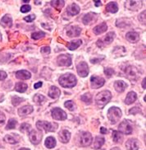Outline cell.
<instances>
[{
  "mask_svg": "<svg viewBox=\"0 0 146 150\" xmlns=\"http://www.w3.org/2000/svg\"><path fill=\"white\" fill-rule=\"evenodd\" d=\"M58 82H59V84L63 88H71L76 85L77 80H76L75 75L70 74V73H66L59 78Z\"/></svg>",
  "mask_w": 146,
  "mask_h": 150,
  "instance_id": "cell-1",
  "label": "cell"
},
{
  "mask_svg": "<svg viewBox=\"0 0 146 150\" xmlns=\"http://www.w3.org/2000/svg\"><path fill=\"white\" fill-rule=\"evenodd\" d=\"M111 98H112V93L109 91H103L96 96L95 102L98 106L103 107L110 102Z\"/></svg>",
  "mask_w": 146,
  "mask_h": 150,
  "instance_id": "cell-2",
  "label": "cell"
},
{
  "mask_svg": "<svg viewBox=\"0 0 146 150\" xmlns=\"http://www.w3.org/2000/svg\"><path fill=\"white\" fill-rule=\"evenodd\" d=\"M108 118L112 125H115L122 117V110L118 107H111L108 111Z\"/></svg>",
  "mask_w": 146,
  "mask_h": 150,
  "instance_id": "cell-3",
  "label": "cell"
},
{
  "mask_svg": "<svg viewBox=\"0 0 146 150\" xmlns=\"http://www.w3.org/2000/svg\"><path fill=\"white\" fill-rule=\"evenodd\" d=\"M36 127L39 130L44 129L47 132H54L58 129V125L56 123H50L48 121H38L36 123Z\"/></svg>",
  "mask_w": 146,
  "mask_h": 150,
  "instance_id": "cell-4",
  "label": "cell"
},
{
  "mask_svg": "<svg viewBox=\"0 0 146 150\" xmlns=\"http://www.w3.org/2000/svg\"><path fill=\"white\" fill-rule=\"evenodd\" d=\"M93 140V138L91 134L89 132H81L79 134L78 137V143H79V145L81 147H87V146L90 145V144L92 143Z\"/></svg>",
  "mask_w": 146,
  "mask_h": 150,
  "instance_id": "cell-5",
  "label": "cell"
},
{
  "mask_svg": "<svg viewBox=\"0 0 146 150\" xmlns=\"http://www.w3.org/2000/svg\"><path fill=\"white\" fill-rule=\"evenodd\" d=\"M118 130H119V132L123 133L125 134H131L132 133V126H131V122H130L129 120H123V121L119 125V126H118Z\"/></svg>",
  "mask_w": 146,
  "mask_h": 150,
  "instance_id": "cell-6",
  "label": "cell"
},
{
  "mask_svg": "<svg viewBox=\"0 0 146 150\" xmlns=\"http://www.w3.org/2000/svg\"><path fill=\"white\" fill-rule=\"evenodd\" d=\"M57 63L59 66H66L69 67L71 65V58L68 54H61L57 59Z\"/></svg>",
  "mask_w": 146,
  "mask_h": 150,
  "instance_id": "cell-7",
  "label": "cell"
},
{
  "mask_svg": "<svg viewBox=\"0 0 146 150\" xmlns=\"http://www.w3.org/2000/svg\"><path fill=\"white\" fill-rule=\"evenodd\" d=\"M29 139L30 141L34 144H39L42 139V134L40 131L31 129V132L29 133Z\"/></svg>",
  "mask_w": 146,
  "mask_h": 150,
  "instance_id": "cell-8",
  "label": "cell"
},
{
  "mask_svg": "<svg viewBox=\"0 0 146 150\" xmlns=\"http://www.w3.org/2000/svg\"><path fill=\"white\" fill-rule=\"evenodd\" d=\"M52 117L57 120H64L66 119V114L60 108H53L52 110Z\"/></svg>",
  "mask_w": 146,
  "mask_h": 150,
  "instance_id": "cell-9",
  "label": "cell"
},
{
  "mask_svg": "<svg viewBox=\"0 0 146 150\" xmlns=\"http://www.w3.org/2000/svg\"><path fill=\"white\" fill-rule=\"evenodd\" d=\"M77 73L81 78H85L89 74V67L85 62H80L76 67Z\"/></svg>",
  "mask_w": 146,
  "mask_h": 150,
  "instance_id": "cell-10",
  "label": "cell"
},
{
  "mask_svg": "<svg viewBox=\"0 0 146 150\" xmlns=\"http://www.w3.org/2000/svg\"><path fill=\"white\" fill-rule=\"evenodd\" d=\"M91 82V87L92 88H99L103 86L105 83V79L101 77H97V76H92L90 79Z\"/></svg>",
  "mask_w": 146,
  "mask_h": 150,
  "instance_id": "cell-11",
  "label": "cell"
},
{
  "mask_svg": "<svg viewBox=\"0 0 146 150\" xmlns=\"http://www.w3.org/2000/svg\"><path fill=\"white\" fill-rule=\"evenodd\" d=\"M125 74L126 75L127 79H137L138 70L136 67L128 66L125 69Z\"/></svg>",
  "mask_w": 146,
  "mask_h": 150,
  "instance_id": "cell-12",
  "label": "cell"
},
{
  "mask_svg": "<svg viewBox=\"0 0 146 150\" xmlns=\"http://www.w3.org/2000/svg\"><path fill=\"white\" fill-rule=\"evenodd\" d=\"M142 2L141 1H126V8H128L129 10H131V11H136L138 9H140L141 8L142 6Z\"/></svg>",
  "mask_w": 146,
  "mask_h": 150,
  "instance_id": "cell-13",
  "label": "cell"
},
{
  "mask_svg": "<svg viewBox=\"0 0 146 150\" xmlns=\"http://www.w3.org/2000/svg\"><path fill=\"white\" fill-rule=\"evenodd\" d=\"M81 28L76 26H70L66 29V35L69 37H75L80 34Z\"/></svg>",
  "mask_w": 146,
  "mask_h": 150,
  "instance_id": "cell-14",
  "label": "cell"
},
{
  "mask_svg": "<svg viewBox=\"0 0 146 150\" xmlns=\"http://www.w3.org/2000/svg\"><path fill=\"white\" fill-rule=\"evenodd\" d=\"M70 138H71V134L66 129H62L58 134V139L63 144H66L69 141Z\"/></svg>",
  "mask_w": 146,
  "mask_h": 150,
  "instance_id": "cell-15",
  "label": "cell"
},
{
  "mask_svg": "<svg viewBox=\"0 0 146 150\" xmlns=\"http://www.w3.org/2000/svg\"><path fill=\"white\" fill-rule=\"evenodd\" d=\"M96 18H97V14L94 13H87L83 17L82 22L85 25H89L90 23H93L94 22H95Z\"/></svg>",
  "mask_w": 146,
  "mask_h": 150,
  "instance_id": "cell-16",
  "label": "cell"
},
{
  "mask_svg": "<svg viewBox=\"0 0 146 150\" xmlns=\"http://www.w3.org/2000/svg\"><path fill=\"white\" fill-rule=\"evenodd\" d=\"M126 147L128 150L139 149V142L136 139H130L126 143Z\"/></svg>",
  "mask_w": 146,
  "mask_h": 150,
  "instance_id": "cell-17",
  "label": "cell"
},
{
  "mask_svg": "<svg viewBox=\"0 0 146 150\" xmlns=\"http://www.w3.org/2000/svg\"><path fill=\"white\" fill-rule=\"evenodd\" d=\"M33 110H34V108L31 105L22 106V107H21L18 110V115H20V116H22V117H23V116H26V115L31 114V112L33 111Z\"/></svg>",
  "mask_w": 146,
  "mask_h": 150,
  "instance_id": "cell-18",
  "label": "cell"
},
{
  "mask_svg": "<svg viewBox=\"0 0 146 150\" xmlns=\"http://www.w3.org/2000/svg\"><path fill=\"white\" fill-rule=\"evenodd\" d=\"M66 12L71 16H75V15H77L80 13V7L75 4H71L67 7Z\"/></svg>",
  "mask_w": 146,
  "mask_h": 150,
  "instance_id": "cell-19",
  "label": "cell"
},
{
  "mask_svg": "<svg viewBox=\"0 0 146 150\" xmlns=\"http://www.w3.org/2000/svg\"><path fill=\"white\" fill-rule=\"evenodd\" d=\"M126 40L131 42V43H136L137 42L139 39H140V35L138 34L136 31H130L128 33H126Z\"/></svg>",
  "mask_w": 146,
  "mask_h": 150,
  "instance_id": "cell-20",
  "label": "cell"
},
{
  "mask_svg": "<svg viewBox=\"0 0 146 150\" xmlns=\"http://www.w3.org/2000/svg\"><path fill=\"white\" fill-rule=\"evenodd\" d=\"M0 24L3 27H12L13 26V18H11L10 15H5L4 17L0 21Z\"/></svg>",
  "mask_w": 146,
  "mask_h": 150,
  "instance_id": "cell-21",
  "label": "cell"
},
{
  "mask_svg": "<svg viewBox=\"0 0 146 150\" xmlns=\"http://www.w3.org/2000/svg\"><path fill=\"white\" fill-rule=\"evenodd\" d=\"M127 88V84L125 82L122 81V80H118V81H116L114 83V88L117 92L118 93H122L124 92L125 89Z\"/></svg>",
  "mask_w": 146,
  "mask_h": 150,
  "instance_id": "cell-22",
  "label": "cell"
},
{
  "mask_svg": "<svg viewBox=\"0 0 146 150\" xmlns=\"http://www.w3.org/2000/svg\"><path fill=\"white\" fill-rule=\"evenodd\" d=\"M16 77L17 79H19L27 80L31 79V74L30 72H28L27 70H20L16 73Z\"/></svg>",
  "mask_w": 146,
  "mask_h": 150,
  "instance_id": "cell-23",
  "label": "cell"
},
{
  "mask_svg": "<svg viewBox=\"0 0 146 150\" xmlns=\"http://www.w3.org/2000/svg\"><path fill=\"white\" fill-rule=\"evenodd\" d=\"M107 29H108L107 24L105 22H103L100 25H98V26H97V27H95L94 28L93 32L95 35H100V34L103 33L104 31H106Z\"/></svg>",
  "mask_w": 146,
  "mask_h": 150,
  "instance_id": "cell-24",
  "label": "cell"
},
{
  "mask_svg": "<svg viewBox=\"0 0 146 150\" xmlns=\"http://www.w3.org/2000/svg\"><path fill=\"white\" fill-rule=\"evenodd\" d=\"M136 98H137L136 93H135V92H130V93H128V94L126 95V99H125V103H126V105H131V104H132L133 102H136Z\"/></svg>",
  "mask_w": 146,
  "mask_h": 150,
  "instance_id": "cell-25",
  "label": "cell"
},
{
  "mask_svg": "<svg viewBox=\"0 0 146 150\" xmlns=\"http://www.w3.org/2000/svg\"><path fill=\"white\" fill-rule=\"evenodd\" d=\"M49 96L51 98H53V99L58 98L60 96V90L57 87H55V86L50 87L49 91Z\"/></svg>",
  "mask_w": 146,
  "mask_h": 150,
  "instance_id": "cell-26",
  "label": "cell"
},
{
  "mask_svg": "<svg viewBox=\"0 0 146 150\" xmlns=\"http://www.w3.org/2000/svg\"><path fill=\"white\" fill-rule=\"evenodd\" d=\"M106 11L111 13H116L118 11V6L115 2H111L106 6Z\"/></svg>",
  "mask_w": 146,
  "mask_h": 150,
  "instance_id": "cell-27",
  "label": "cell"
},
{
  "mask_svg": "<svg viewBox=\"0 0 146 150\" xmlns=\"http://www.w3.org/2000/svg\"><path fill=\"white\" fill-rule=\"evenodd\" d=\"M82 43L81 40H72L71 42H69L67 44V48L69 49L70 50H76L80 46V45Z\"/></svg>",
  "mask_w": 146,
  "mask_h": 150,
  "instance_id": "cell-28",
  "label": "cell"
},
{
  "mask_svg": "<svg viewBox=\"0 0 146 150\" xmlns=\"http://www.w3.org/2000/svg\"><path fill=\"white\" fill-rule=\"evenodd\" d=\"M104 142H105L104 138H103V137H96L95 141H94V144L93 146L94 149H100V148L103 145Z\"/></svg>",
  "mask_w": 146,
  "mask_h": 150,
  "instance_id": "cell-29",
  "label": "cell"
},
{
  "mask_svg": "<svg viewBox=\"0 0 146 150\" xmlns=\"http://www.w3.org/2000/svg\"><path fill=\"white\" fill-rule=\"evenodd\" d=\"M44 144L48 149H53L56 146V140H55V139L53 137L49 136L46 139Z\"/></svg>",
  "mask_w": 146,
  "mask_h": 150,
  "instance_id": "cell-30",
  "label": "cell"
},
{
  "mask_svg": "<svg viewBox=\"0 0 146 150\" xmlns=\"http://www.w3.org/2000/svg\"><path fill=\"white\" fill-rule=\"evenodd\" d=\"M115 38V33L114 32H109L103 37V42L107 45L111 44Z\"/></svg>",
  "mask_w": 146,
  "mask_h": 150,
  "instance_id": "cell-31",
  "label": "cell"
},
{
  "mask_svg": "<svg viewBox=\"0 0 146 150\" xmlns=\"http://www.w3.org/2000/svg\"><path fill=\"white\" fill-rule=\"evenodd\" d=\"M27 88L28 87H27V85L26 83H17L16 84V86H15V90L17 92H18V93H23L27 91Z\"/></svg>",
  "mask_w": 146,
  "mask_h": 150,
  "instance_id": "cell-32",
  "label": "cell"
},
{
  "mask_svg": "<svg viewBox=\"0 0 146 150\" xmlns=\"http://www.w3.org/2000/svg\"><path fill=\"white\" fill-rule=\"evenodd\" d=\"M33 101L37 105H41L45 101V97L41 94H36L33 97Z\"/></svg>",
  "mask_w": 146,
  "mask_h": 150,
  "instance_id": "cell-33",
  "label": "cell"
},
{
  "mask_svg": "<svg viewBox=\"0 0 146 150\" xmlns=\"http://www.w3.org/2000/svg\"><path fill=\"white\" fill-rule=\"evenodd\" d=\"M112 139L115 143H121L122 141V135L119 131H116L113 130L112 131Z\"/></svg>",
  "mask_w": 146,
  "mask_h": 150,
  "instance_id": "cell-34",
  "label": "cell"
},
{
  "mask_svg": "<svg viewBox=\"0 0 146 150\" xmlns=\"http://www.w3.org/2000/svg\"><path fill=\"white\" fill-rule=\"evenodd\" d=\"M45 35L46 34H45V32H44V31H36V32H33L32 33L31 37L34 40H39V39H41V38H44Z\"/></svg>",
  "mask_w": 146,
  "mask_h": 150,
  "instance_id": "cell-35",
  "label": "cell"
},
{
  "mask_svg": "<svg viewBox=\"0 0 146 150\" xmlns=\"http://www.w3.org/2000/svg\"><path fill=\"white\" fill-rule=\"evenodd\" d=\"M64 4H65V2L64 1H62V0H60V1H52L51 2V4L53 7H54L55 8L57 9H60L63 8V6H64Z\"/></svg>",
  "mask_w": 146,
  "mask_h": 150,
  "instance_id": "cell-36",
  "label": "cell"
},
{
  "mask_svg": "<svg viewBox=\"0 0 146 150\" xmlns=\"http://www.w3.org/2000/svg\"><path fill=\"white\" fill-rule=\"evenodd\" d=\"M80 98H81V100L84 102H85L86 104H90V103L92 102V96H91V94H89V93H85L84 95H82Z\"/></svg>",
  "mask_w": 146,
  "mask_h": 150,
  "instance_id": "cell-37",
  "label": "cell"
},
{
  "mask_svg": "<svg viewBox=\"0 0 146 150\" xmlns=\"http://www.w3.org/2000/svg\"><path fill=\"white\" fill-rule=\"evenodd\" d=\"M20 130L22 131V133H30L31 130V125L27 123H23L20 126Z\"/></svg>",
  "mask_w": 146,
  "mask_h": 150,
  "instance_id": "cell-38",
  "label": "cell"
},
{
  "mask_svg": "<svg viewBox=\"0 0 146 150\" xmlns=\"http://www.w3.org/2000/svg\"><path fill=\"white\" fill-rule=\"evenodd\" d=\"M16 125H17V120L14 119H10L8 120V124H7L6 129H15Z\"/></svg>",
  "mask_w": 146,
  "mask_h": 150,
  "instance_id": "cell-39",
  "label": "cell"
},
{
  "mask_svg": "<svg viewBox=\"0 0 146 150\" xmlns=\"http://www.w3.org/2000/svg\"><path fill=\"white\" fill-rule=\"evenodd\" d=\"M25 101V99L24 98H22V97H17V96H14L13 97V99H12V102H13V106H17L19 105L21 102H24Z\"/></svg>",
  "mask_w": 146,
  "mask_h": 150,
  "instance_id": "cell-40",
  "label": "cell"
},
{
  "mask_svg": "<svg viewBox=\"0 0 146 150\" xmlns=\"http://www.w3.org/2000/svg\"><path fill=\"white\" fill-rule=\"evenodd\" d=\"M4 141H6L7 143H8L10 144H16L17 142L15 139H14L13 137H12L11 135H8V134L4 137Z\"/></svg>",
  "mask_w": 146,
  "mask_h": 150,
  "instance_id": "cell-41",
  "label": "cell"
},
{
  "mask_svg": "<svg viewBox=\"0 0 146 150\" xmlns=\"http://www.w3.org/2000/svg\"><path fill=\"white\" fill-rule=\"evenodd\" d=\"M65 107L67 108L68 110H73L75 109V104L72 101H67V102H65Z\"/></svg>",
  "mask_w": 146,
  "mask_h": 150,
  "instance_id": "cell-42",
  "label": "cell"
},
{
  "mask_svg": "<svg viewBox=\"0 0 146 150\" xmlns=\"http://www.w3.org/2000/svg\"><path fill=\"white\" fill-rule=\"evenodd\" d=\"M139 21L141 22L143 25H145V11L142 12L139 15Z\"/></svg>",
  "mask_w": 146,
  "mask_h": 150,
  "instance_id": "cell-43",
  "label": "cell"
},
{
  "mask_svg": "<svg viewBox=\"0 0 146 150\" xmlns=\"http://www.w3.org/2000/svg\"><path fill=\"white\" fill-rule=\"evenodd\" d=\"M104 74L106 75L107 77H111L112 75H113L114 74V70L112 69H111V68H106L105 69H104Z\"/></svg>",
  "mask_w": 146,
  "mask_h": 150,
  "instance_id": "cell-44",
  "label": "cell"
},
{
  "mask_svg": "<svg viewBox=\"0 0 146 150\" xmlns=\"http://www.w3.org/2000/svg\"><path fill=\"white\" fill-rule=\"evenodd\" d=\"M31 6L30 5H23L22 8H21V12L25 13H28L31 11Z\"/></svg>",
  "mask_w": 146,
  "mask_h": 150,
  "instance_id": "cell-45",
  "label": "cell"
},
{
  "mask_svg": "<svg viewBox=\"0 0 146 150\" xmlns=\"http://www.w3.org/2000/svg\"><path fill=\"white\" fill-rule=\"evenodd\" d=\"M24 19H25V21L27 22H33V21L36 19V15H35V14H31V15H29V16L26 17Z\"/></svg>",
  "mask_w": 146,
  "mask_h": 150,
  "instance_id": "cell-46",
  "label": "cell"
},
{
  "mask_svg": "<svg viewBox=\"0 0 146 150\" xmlns=\"http://www.w3.org/2000/svg\"><path fill=\"white\" fill-rule=\"evenodd\" d=\"M129 113L130 114H132V115H135V114H137V113H141V110H140V108H138V107H134V108L130 110Z\"/></svg>",
  "mask_w": 146,
  "mask_h": 150,
  "instance_id": "cell-47",
  "label": "cell"
},
{
  "mask_svg": "<svg viewBox=\"0 0 146 150\" xmlns=\"http://www.w3.org/2000/svg\"><path fill=\"white\" fill-rule=\"evenodd\" d=\"M41 53L42 54H49L51 51V50L49 48V46H44V47H42L41 50H40Z\"/></svg>",
  "mask_w": 146,
  "mask_h": 150,
  "instance_id": "cell-48",
  "label": "cell"
},
{
  "mask_svg": "<svg viewBox=\"0 0 146 150\" xmlns=\"http://www.w3.org/2000/svg\"><path fill=\"white\" fill-rule=\"evenodd\" d=\"M5 120H6V116L2 111H0V126H2L4 124Z\"/></svg>",
  "mask_w": 146,
  "mask_h": 150,
  "instance_id": "cell-49",
  "label": "cell"
},
{
  "mask_svg": "<svg viewBox=\"0 0 146 150\" xmlns=\"http://www.w3.org/2000/svg\"><path fill=\"white\" fill-rule=\"evenodd\" d=\"M7 77H8V74H7V73H6V72L0 70V81L4 80Z\"/></svg>",
  "mask_w": 146,
  "mask_h": 150,
  "instance_id": "cell-50",
  "label": "cell"
},
{
  "mask_svg": "<svg viewBox=\"0 0 146 150\" xmlns=\"http://www.w3.org/2000/svg\"><path fill=\"white\" fill-rule=\"evenodd\" d=\"M42 84H43V83H42V82H38V83H36L34 85V88H35L36 89L40 88H41V87H42Z\"/></svg>",
  "mask_w": 146,
  "mask_h": 150,
  "instance_id": "cell-51",
  "label": "cell"
},
{
  "mask_svg": "<svg viewBox=\"0 0 146 150\" xmlns=\"http://www.w3.org/2000/svg\"><path fill=\"white\" fill-rule=\"evenodd\" d=\"M145 83H146V78H145V79H143V81H142V88L145 89V90L146 89Z\"/></svg>",
  "mask_w": 146,
  "mask_h": 150,
  "instance_id": "cell-52",
  "label": "cell"
},
{
  "mask_svg": "<svg viewBox=\"0 0 146 150\" xmlns=\"http://www.w3.org/2000/svg\"><path fill=\"white\" fill-rule=\"evenodd\" d=\"M100 132L102 133V134H107L108 131H107V129L104 127H101L100 128Z\"/></svg>",
  "mask_w": 146,
  "mask_h": 150,
  "instance_id": "cell-53",
  "label": "cell"
},
{
  "mask_svg": "<svg viewBox=\"0 0 146 150\" xmlns=\"http://www.w3.org/2000/svg\"><path fill=\"white\" fill-rule=\"evenodd\" d=\"M95 6L98 7V6H101V1H95Z\"/></svg>",
  "mask_w": 146,
  "mask_h": 150,
  "instance_id": "cell-54",
  "label": "cell"
},
{
  "mask_svg": "<svg viewBox=\"0 0 146 150\" xmlns=\"http://www.w3.org/2000/svg\"><path fill=\"white\" fill-rule=\"evenodd\" d=\"M35 4H40L41 2H40V1H35Z\"/></svg>",
  "mask_w": 146,
  "mask_h": 150,
  "instance_id": "cell-55",
  "label": "cell"
},
{
  "mask_svg": "<svg viewBox=\"0 0 146 150\" xmlns=\"http://www.w3.org/2000/svg\"><path fill=\"white\" fill-rule=\"evenodd\" d=\"M111 150H120V149H118V148H113V149H112Z\"/></svg>",
  "mask_w": 146,
  "mask_h": 150,
  "instance_id": "cell-56",
  "label": "cell"
},
{
  "mask_svg": "<svg viewBox=\"0 0 146 150\" xmlns=\"http://www.w3.org/2000/svg\"><path fill=\"white\" fill-rule=\"evenodd\" d=\"M19 150H30L29 149H26V148H22V149H21Z\"/></svg>",
  "mask_w": 146,
  "mask_h": 150,
  "instance_id": "cell-57",
  "label": "cell"
},
{
  "mask_svg": "<svg viewBox=\"0 0 146 150\" xmlns=\"http://www.w3.org/2000/svg\"><path fill=\"white\" fill-rule=\"evenodd\" d=\"M23 2H24V3H29V2H30V1H25V0H24V1H23Z\"/></svg>",
  "mask_w": 146,
  "mask_h": 150,
  "instance_id": "cell-58",
  "label": "cell"
},
{
  "mask_svg": "<svg viewBox=\"0 0 146 150\" xmlns=\"http://www.w3.org/2000/svg\"><path fill=\"white\" fill-rule=\"evenodd\" d=\"M1 38H2V35H1V33H0V40H1Z\"/></svg>",
  "mask_w": 146,
  "mask_h": 150,
  "instance_id": "cell-59",
  "label": "cell"
},
{
  "mask_svg": "<svg viewBox=\"0 0 146 150\" xmlns=\"http://www.w3.org/2000/svg\"></svg>",
  "mask_w": 146,
  "mask_h": 150,
  "instance_id": "cell-60",
  "label": "cell"
}]
</instances>
